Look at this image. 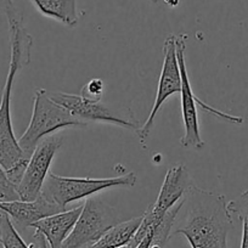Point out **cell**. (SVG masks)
Listing matches in <instances>:
<instances>
[{"mask_svg":"<svg viewBox=\"0 0 248 248\" xmlns=\"http://www.w3.org/2000/svg\"><path fill=\"white\" fill-rule=\"evenodd\" d=\"M0 245L3 248H32L27 245L6 213L0 211Z\"/></svg>","mask_w":248,"mask_h":248,"instance_id":"15","label":"cell"},{"mask_svg":"<svg viewBox=\"0 0 248 248\" xmlns=\"http://www.w3.org/2000/svg\"><path fill=\"white\" fill-rule=\"evenodd\" d=\"M232 214L225 196L191 186L171 229V236L183 235L191 248H228Z\"/></svg>","mask_w":248,"mask_h":248,"instance_id":"1","label":"cell"},{"mask_svg":"<svg viewBox=\"0 0 248 248\" xmlns=\"http://www.w3.org/2000/svg\"><path fill=\"white\" fill-rule=\"evenodd\" d=\"M20 200L16 186L9 179L8 173L0 164V201H16Z\"/></svg>","mask_w":248,"mask_h":248,"instance_id":"17","label":"cell"},{"mask_svg":"<svg viewBox=\"0 0 248 248\" xmlns=\"http://www.w3.org/2000/svg\"><path fill=\"white\" fill-rule=\"evenodd\" d=\"M196 185L190 174L189 169L184 164H175L168 169L161 186L157 200L147 207L146 212L142 214V220L139 229L135 232L134 237L130 241L129 246L135 248L140 241L150 232L151 229H155L159 223L164 214L173 206H175L187 192L191 186Z\"/></svg>","mask_w":248,"mask_h":248,"instance_id":"6","label":"cell"},{"mask_svg":"<svg viewBox=\"0 0 248 248\" xmlns=\"http://www.w3.org/2000/svg\"><path fill=\"white\" fill-rule=\"evenodd\" d=\"M0 211L10 217L17 230H26L40 219L63 212V209L39 195L33 201H0Z\"/></svg>","mask_w":248,"mask_h":248,"instance_id":"11","label":"cell"},{"mask_svg":"<svg viewBox=\"0 0 248 248\" xmlns=\"http://www.w3.org/2000/svg\"><path fill=\"white\" fill-rule=\"evenodd\" d=\"M4 14L8 18L10 32V63L0 100V164L9 171L18 166L27 164L28 162L14 134L11 123V94L15 77L31 62L33 38L26 30L23 15L16 6L10 8V10L8 9Z\"/></svg>","mask_w":248,"mask_h":248,"instance_id":"2","label":"cell"},{"mask_svg":"<svg viewBox=\"0 0 248 248\" xmlns=\"http://www.w3.org/2000/svg\"><path fill=\"white\" fill-rule=\"evenodd\" d=\"M141 220L142 216L127 221H119L87 248H122L128 246L139 229Z\"/></svg>","mask_w":248,"mask_h":248,"instance_id":"13","label":"cell"},{"mask_svg":"<svg viewBox=\"0 0 248 248\" xmlns=\"http://www.w3.org/2000/svg\"><path fill=\"white\" fill-rule=\"evenodd\" d=\"M83 89L87 90V93L92 96V99H101L102 94H104L105 85L101 79L96 78V79L90 80Z\"/></svg>","mask_w":248,"mask_h":248,"instance_id":"18","label":"cell"},{"mask_svg":"<svg viewBox=\"0 0 248 248\" xmlns=\"http://www.w3.org/2000/svg\"><path fill=\"white\" fill-rule=\"evenodd\" d=\"M150 1H152V3H158L159 0H150Z\"/></svg>","mask_w":248,"mask_h":248,"instance_id":"21","label":"cell"},{"mask_svg":"<svg viewBox=\"0 0 248 248\" xmlns=\"http://www.w3.org/2000/svg\"><path fill=\"white\" fill-rule=\"evenodd\" d=\"M137 174L130 173L116 178L93 179L60 176L49 171L40 195L51 203L66 211V207L80 199H88L102 190L127 186L132 187L137 184Z\"/></svg>","mask_w":248,"mask_h":248,"instance_id":"5","label":"cell"},{"mask_svg":"<svg viewBox=\"0 0 248 248\" xmlns=\"http://www.w3.org/2000/svg\"><path fill=\"white\" fill-rule=\"evenodd\" d=\"M42 15L54 18L67 27H75L79 22L77 0H32Z\"/></svg>","mask_w":248,"mask_h":248,"instance_id":"14","label":"cell"},{"mask_svg":"<svg viewBox=\"0 0 248 248\" xmlns=\"http://www.w3.org/2000/svg\"><path fill=\"white\" fill-rule=\"evenodd\" d=\"M46 243L47 242L44 236L38 232V231H34V233H33V243H31L32 248H47Z\"/></svg>","mask_w":248,"mask_h":248,"instance_id":"19","label":"cell"},{"mask_svg":"<svg viewBox=\"0 0 248 248\" xmlns=\"http://www.w3.org/2000/svg\"><path fill=\"white\" fill-rule=\"evenodd\" d=\"M176 35H168L164 40L163 45V65H162L161 76H159L158 87H157V94L155 97L154 106L149 117L142 124L141 127L137 130V135L139 137L140 141L144 146H146V140L150 137L152 128H154L155 118L157 113L163 106L169 96L174 94H180L181 92V73L180 66H179L178 56H176Z\"/></svg>","mask_w":248,"mask_h":248,"instance_id":"10","label":"cell"},{"mask_svg":"<svg viewBox=\"0 0 248 248\" xmlns=\"http://www.w3.org/2000/svg\"><path fill=\"white\" fill-rule=\"evenodd\" d=\"M10 4H14L13 0H0V10L3 11L4 9L8 5H10Z\"/></svg>","mask_w":248,"mask_h":248,"instance_id":"20","label":"cell"},{"mask_svg":"<svg viewBox=\"0 0 248 248\" xmlns=\"http://www.w3.org/2000/svg\"><path fill=\"white\" fill-rule=\"evenodd\" d=\"M116 209L97 197H88L82 213L62 248H87L96 242L108 229L119 223Z\"/></svg>","mask_w":248,"mask_h":248,"instance_id":"8","label":"cell"},{"mask_svg":"<svg viewBox=\"0 0 248 248\" xmlns=\"http://www.w3.org/2000/svg\"><path fill=\"white\" fill-rule=\"evenodd\" d=\"M186 39L187 34H179L176 35V56H178L179 66H180L181 73V116H183L184 122V137L180 139V145L184 149H194L201 150L204 146V141L201 138L200 133V123H199V113H197L196 105L202 107L204 112L209 114H213L217 118L223 119V121L229 122V123L240 125L243 123L242 117L232 116V114L225 113L223 111L214 108L209 106L206 102L200 100L196 95L194 94L191 83H190L189 73L186 68L185 63V50H186Z\"/></svg>","mask_w":248,"mask_h":248,"instance_id":"4","label":"cell"},{"mask_svg":"<svg viewBox=\"0 0 248 248\" xmlns=\"http://www.w3.org/2000/svg\"><path fill=\"white\" fill-rule=\"evenodd\" d=\"M33 100L34 101L30 125L18 139V145L28 159L37 145L47 135L54 134L63 128L87 127L88 123L71 113L67 108L52 101L47 96L45 89H35Z\"/></svg>","mask_w":248,"mask_h":248,"instance_id":"3","label":"cell"},{"mask_svg":"<svg viewBox=\"0 0 248 248\" xmlns=\"http://www.w3.org/2000/svg\"><path fill=\"white\" fill-rule=\"evenodd\" d=\"M47 92V90H46ZM47 96L56 104L67 108L79 119L88 122H101L128 128L137 132L140 128L132 109L105 105L100 99H92L84 94L76 95L63 92H47Z\"/></svg>","mask_w":248,"mask_h":248,"instance_id":"7","label":"cell"},{"mask_svg":"<svg viewBox=\"0 0 248 248\" xmlns=\"http://www.w3.org/2000/svg\"><path fill=\"white\" fill-rule=\"evenodd\" d=\"M62 144H63V138L57 134H51L45 137L37 145L28 159L27 167L20 183L16 186L20 200L33 201L39 196L45 179L50 171L52 159L57 151L61 149Z\"/></svg>","mask_w":248,"mask_h":248,"instance_id":"9","label":"cell"},{"mask_svg":"<svg viewBox=\"0 0 248 248\" xmlns=\"http://www.w3.org/2000/svg\"><path fill=\"white\" fill-rule=\"evenodd\" d=\"M122 248H132V247H130V246L128 245V246H124V247H122Z\"/></svg>","mask_w":248,"mask_h":248,"instance_id":"22","label":"cell"},{"mask_svg":"<svg viewBox=\"0 0 248 248\" xmlns=\"http://www.w3.org/2000/svg\"><path fill=\"white\" fill-rule=\"evenodd\" d=\"M228 208L231 214H235L242 224V240L241 248H248V190L237 199L228 202Z\"/></svg>","mask_w":248,"mask_h":248,"instance_id":"16","label":"cell"},{"mask_svg":"<svg viewBox=\"0 0 248 248\" xmlns=\"http://www.w3.org/2000/svg\"><path fill=\"white\" fill-rule=\"evenodd\" d=\"M82 209L83 204H79L70 211H63L45 217L33 224L32 229L44 236L49 248H62V245L79 218Z\"/></svg>","mask_w":248,"mask_h":248,"instance_id":"12","label":"cell"}]
</instances>
